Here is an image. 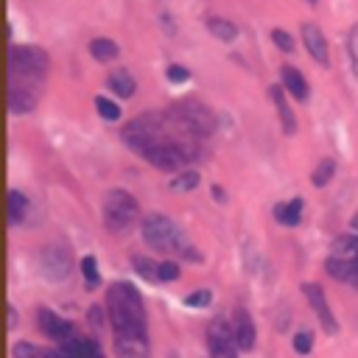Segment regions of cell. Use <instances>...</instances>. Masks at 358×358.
I'll return each instance as SVG.
<instances>
[{"label":"cell","mask_w":358,"mask_h":358,"mask_svg":"<svg viewBox=\"0 0 358 358\" xmlns=\"http://www.w3.org/2000/svg\"><path fill=\"white\" fill-rule=\"evenodd\" d=\"M81 274H84V282H87V288H98V285H101L98 260H95L92 255H84V257H81Z\"/></svg>","instance_id":"28"},{"label":"cell","mask_w":358,"mask_h":358,"mask_svg":"<svg viewBox=\"0 0 358 358\" xmlns=\"http://www.w3.org/2000/svg\"><path fill=\"white\" fill-rule=\"evenodd\" d=\"M28 218V199L20 190H8V224L20 227Z\"/></svg>","instance_id":"21"},{"label":"cell","mask_w":358,"mask_h":358,"mask_svg":"<svg viewBox=\"0 0 358 358\" xmlns=\"http://www.w3.org/2000/svg\"><path fill=\"white\" fill-rule=\"evenodd\" d=\"M302 45H305L308 56H310L316 64H322V67L330 64V48H327V39H324V34H322L319 25L302 22Z\"/></svg>","instance_id":"13"},{"label":"cell","mask_w":358,"mask_h":358,"mask_svg":"<svg viewBox=\"0 0 358 358\" xmlns=\"http://www.w3.org/2000/svg\"><path fill=\"white\" fill-rule=\"evenodd\" d=\"M95 109H98V115H101L103 120H117V117H120V106H117L115 101H109L106 95H98V98H95Z\"/></svg>","instance_id":"29"},{"label":"cell","mask_w":358,"mask_h":358,"mask_svg":"<svg viewBox=\"0 0 358 358\" xmlns=\"http://www.w3.org/2000/svg\"><path fill=\"white\" fill-rule=\"evenodd\" d=\"M294 350H296L299 355H308V352L313 350V336H310L308 330H299V333L294 336Z\"/></svg>","instance_id":"34"},{"label":"cell","mask_w":358,"mask_h":358,"mask_svg":"<svg viewBox=\"0 0 358 358\" xmlns=\"http://www.w3.org/2000/svg\"><path fill=\"white\" fill-rule=\"evenodd\" d=\"M210 302H213V291L210 288H199V291H193V294L185 296V305L187 308H207Z\"/></svg>","instance_id":"31"},{"label":"cell","mask_w":358,"mask_h":358,"mask_svg":"<svg viewBox=\"0 0 358 358\" xmlns=\"http://www.w3.org/2000/svg\"><path fill=\"white\" fill-rule=\"evenodd\" d=\"M207 350H210V358H238L241 347L235 341L232 324L224 316H215L207 324Z\"/></svg>","instance_id":"10"},{"label":"cell","mask_w":358,"mask_h":358,"mask_svg":"<svg viewBox=\"0 0 358 358\" xmlns=\"http://www.w3.org/2000/svg\"><path fill=\"white\" fill-rule=\"evenodd\" d=\"M137 215H140V207H137V199L123 190V187H115L106 193L103 199V224L109 232H129L134 224H137Z\"/></svg>","instance_id":"5"},{"label":"cell","mask_w":358,"mask_h":358,"mask_svg":"<svg viewBox=\"0 0 358 358\" xmlns=\"http://www.w3.org/2000/svg\"><path fill=\"white\" fill-rule=\"evenodd\" d=\"M347 56H350L352 73H355V78H358V25H352L350 34H347Z\"/></svg>","instance_id":"30"},{"label":"cell","mask_w":358,"mask_h":358,"mask_svg":"<svg viewBox=\"0 0 358 358\" xmlns=\"http://www.w3.org/2000/svg\"><path fill=\"white\" fill-rule=\"evenodd\" d=\"M271 39H274V45H277L282 53H291V50H294V39H291V34H288V31L274 28V31H271Z\"/></svg>","instance_id":"32"},{"label":"cell","mask_w":358,"mask_h":358,"mask_svg":"<svg viewBox=\"0 0 358 358\" xmlns=\"http://www.w3.org/2000/svg\"><path fill=\"white\" fill-rule=\"evenodd\" d=\"M333 173H336V159H333V157H322L319 165H316L313 173H310V182H313L316 187H324V185L333 179Z\"/></svg>","instance_id":"25"},{"label":"cell","mask_w":358,"mask_h":358,"mask_svg":"<svg viewBox=\"0 0 358 358\" xmlns=\"http://www.w3.org/2000/svg\"><path fill=\"white\" fill-rule=\"evenodd\" d=\"M305 3H316V0H305Z\"/></svg>","instance_id":"39"},{"label":"cell","mask_w":358,"mask_h":358,"mask_svg":"<svg viewBox=\"0 0 358 358\" xmlns=\"http://www.w3.org/2000/svg\"><path fill=\"white\" fill-rule=\"evenodd\" d=\"M106 84L117 98H131L134 90H137V84H134V78L126 67H112V73L106 76Z\"/></svg>","instance_id":"19"},{"label":"cell","mask_w":358,"mask_h":358,"mask_svg":"<svg viewBox=\"0 0 358 358\" xmlns=\"http://www.w3.org/2000/svg\"><path fill=\"white\" fill-rule=\"evenodd\" d=\"M123 143L159 171H185L201 159V140H196L171 109H148L123 126Z\"/></svg>","instance_id":"1"},{"label":"cell","mask_w":358,"mask_h":358,"mask_svg":"<svg viewBox=\"0 0 358 358\" xmlns=\"http://www.w3.org/2000/svg\"><path fill=\"white\" fill-rule=\"evenodd\" d=\"M268 98H271V101H274V106H277V115H280L282 131H285V134H294V131H296V117H294V112H291V106H288L285 87L271 84V87H268Z\"/></svg>","instance_id":"16"},{"label":"cell","mask_w":358,"mask_h":358,"mask_svg":"<svg viewBox=\"0 0 358 358\" xmlns=\"http://www.w3.org/2000/svg\"><path fill=\"white\" fill-rule=\"evenodd\" d=\"M140 232H143V241L159 252H173V255H182L187 260H201V255L193 249L187 232L168 215L162 213H151L143 224H140Z\"/></svg>","instance_id":"3"},{"label":"cell","mask_w":358,"mask_h":358,"mask_svg":"<svg viewBox=\"0 0 358 358\" xmlns=\"http://www.w3.org/2000/svg\"><path fill=\"white\" fill-rule=\"evenodd\" d=\"M324 268L333 280L350 282L358 291V238L355 235H341L333 241V249L324 260Z\"/></svg>","instance_id":"4"},{"label":"cell","mask_w":358,"mask_h":358,"mask_svg":"<svg viewBox=\"0 0 358 358\" xmlns=\"http://www.w3.org/2000/svg\"><path fill=\"white\" fill-rule=\"evenodd\" d=\"M165 76H168V81H171V84H182V81H187V78H190V70H187V67H182V64H168Z\"/></svg>","instance_id":"35"},{"label":"cell","mask_w":358,"mask_h":358,"mask_svg":"<svg viewBox=\"0 0 358 358\" xmlns=\"http://www.w3.org/2000/svg\"><path fill=\"white\" fill-rule=\"evenodd\" d=\"M302 291H305V299H308V305L313 308L319 324L324 327V333H338V322H336V316H333V310H330V305H327V296H324L322 285H316V282H305Z\"/></svg>","instance_id":"11"},{"label":"cell","mask_w":358,"mask_h":358,"mask_svg":"<svg viewBox=\"0 0 358 358\" xmlns=\"http://www.w3.org/2000/svg\"><path fill=\"white\" fill-rule=\"evenodd\" d=\"M36 322H39V330H42L48 338L59 341V344L76 336V330H73V322L62 319V316H59L56 310H50V308H39V313H36Z\"/></svg>","instance_id":"12"},{"label":"cell","mask_w":358,"mask_h":358,"mask_svg":"<svg viewBox=\"0 0 358 358\" xmlns=\"http://www.w3.org/2000/svg\"><path fill=\"white\" fill-rule=\"evenodd\" d=\"M90 53H92V59H98V62H112V59L117 56V45H115L112 39H106V36H98V39L90 42Z\"/></svg>","instance_id":"24"},{"label":"cell","mask_w":358,"mask_h":358,"mask_svg":"<svg viewBox=\"0 0 358 358\" xmlns=\"http://www.w3.org/2000/svg\"><path fill=\"white\" fill-rule=\"evenodd\" d=\"M36 263H39V271L45 280L50 282H62L70 277V268H73V257H70V249L67 246H59V243H48L39 249L36 255Z\"/></svg>","instance_id":"8"},{"label":"cell","mask_w":358,"mask_h":358,"mask_svg":"<svg viewBox=\"0 0 358 358\" xmlns=\"http://www.w3.org/2000/svg\"><path fill=\"white\" fill-rule=\"evenodd\" d=\"M274 218L282 224V227H296L302 221V199H291V201H280L274 204Z\"/></svg>","instance_id":"20"},{"label":"cell","mask_w":358,"mask_h":358,"mask_svg":"<svg viewBox=\"0 0 358 358\" xmlns=\"http://www.w3.org/2000/svg\"><path fill=\"white\" fill-rule=\"evenodd\" d=\"M117 358H148V338L140 336H115Z\"/></svg>","instance_id":"17"},{"label":"cell","mask_w":358,"mask_h":358,"mask_svg":"<svg viewBox=\"0 0 358 358\" xmlns=\"http://www.w3.org/2000/svg\"><path fill=\"white\" fill-rule=\"evenodd\" d=\"M17 324V310H14V305H8V327H14Z\"/></svg>","instance_id":"37"},{"label":"cell","mask_w":358,"mask_h":358,"mask_svg":"<svg viewBox=\"0 0 358 358\" xmlns=\"http://www.w3.org/2000/svg\"><path fill=\"white\" fill-rule=\"evenodd\" d=\"M207 28H210V34H213L215 39H221V42H232V39L238 36L235 22H229V20H224V17H207Z\"/></svg>","instance_id":"23"},{"label":"cell","mask_w":358,"mask_h":358,"mask_svg":"<svg viewBox=\"0 0 358 358\" xmlns=\"http://www.w3.org/2000/svg\"><path fill=\"white\" fill-rule=\"evenodd\" d=\"M131 266H134V271L143 280H148V282H157L159 280V263H154V260H148L143 255H131Z\"/></svg>","instance_id":"26"},{"label":"cell","mask_w":358,"mask_h":358,"mask_svg":"<svg viewBox=\"0 0 358 358\" xmlns=\"http://www.w3.org/2000/svg\"><path fill=\"white\" fill-rule=\"evenodd\" d=\"M179 274H182L179 263H173V260H162V263H159V280H162V282L179 280Z\"/></svg>","instance_id":"33"},{"label":"cell","mask_w":358,"mask_h":358,"mask_svg":"<svg viewBox=\"0 0 358 358\" xmlns=\"http://www.w3.org/2000/svg\"><path fill=\"white\" fill-rule=\"evenodd\" d=\"M280 78H282L285 92H291V98H296V101H308V81H305V76H302L296 67L282 64V67H280Z\"/></svg>","instance_id":"18"},{"label":"cell","mask_w":358,"mask_h":358,"mask_svg":"<svg viewBox=\"0 0 358 358\" xmlns=\"http://www.w3.org/2000/svg\"><path fill=\"white\" fill-rule=\"evenodd\" d=\"M199 179H201V176H199L196 171H187V168H185V171H176V176L171 179V190H176V193L193 190V187L199 185Z\"/></svg>","instance_id":"27"},{"label":"cell","mask_w":358,"mask_h":358,"mask_svg":"<svg viewBox=\"0 0 358 358\" xmlns=\"http://www.w3.org/2000/svg\"><path fill=\"white\" fill-rule=\"evenodd\" d=\"M106 319L115 336L148 338V316L140 291L131 282H112L106 291Z\"/></svg>","instance_id":"2"},{"label":"cell","mask_w":358,"mask_h":358,"mask_svg":"<svg viewBox=\"0 0 358 358\" xmlns=\"http://www.w3.org/2000/svg\"><path fill=\"white\" fill-rule=\"evenodd\" d=\"M229 324H232V333H235L238 347H241V350H252V347H255V338H257V330H255V322H252L249 310H246V308H235Z\"/></svg>","instance_id":"15"},{"label":"cell","mask_w":358,"mask_h":358,"mask_svg":"<svg viewBox=\"0 0 358 358\" xmlns=\"http://www.w3.org/2000/svg\"><path fill=\"white\" fill-rule=\"evenodd\" d=\"M48 64H50V59L39 45H11L8 48V76L45 81Z\"/></svg>","instance_id":"7"},{"label":"cell","mask_w":358,"mask_h":358,"mask_svg":"<svg viewBox=\"0 0 358 358\" xmlns=\"http://www.w3.org/2000/svg\"><path fill=\"white\" fill-rule=\"evenodd\" d=\"M45 81H31V78H17L8 76V109L11 115H28L39 103Z\"/></svg>","instance_id":"9"},{"label":"cell","mask_w":358,"mask_h":358,"mask_svg":"<svg viewBox=\"0 0 358 358\" xmlns=\"http://www.w3.org/2000/svg\"><path fill=\"white\" fill-rule=\"evenodd\" d=\"M59 358H103V350L90 336H73L59 344Z\"/></svg>","instance_id":"14"},{"label":"cell","mask_w":358,"mask_h":358,"mask_svg":"<svg viewBox=\"0 0 358 358\" xmlns=\"http://www.w3.org/2000/svg\"><path fill=\"white\" fill-rule=\"evenodd\" d=\"M171 115L196 137V140H210L215 134V115L207 103L196 101V98H185V101H176L173 106H168Z\"/></svg>","instance_id":"6"},{"label":"cell","mask_w":358,"mask_h":358,"mask_svg":"<svg viewBox=\"0 0 358 358\" xmlns=\"http://www.w3.org/2000/svg\"><path fill=\"white\" fill-rule=\"evenodd\" d=\"M213 199H215L218 204H224V201H227V193L221 190V185H213Z\"/></svg>","instance_id":"36"},{"label":"cell","mask_w":358,"mask_h":358,"mask_svg":"<svg viewBox=\"0 0 358 358\" xmlns=\"http://www.w3.org/2000/svg\"><path fill=\"white\" fill-rule=\"evenodd\" d=\"M11 355L14 358H59L56 350H45L39 344H31V341H17L11 347Z\"/></svg>","instance_id":"22"},{"label":"cell","mask_w":358,"mask_h":358,"mask_svg":"<svg viewBox=\"0 0 358 358\" xmlns=\"http://www.w3.org/2000/svg\"><path fill=\"white\" fill-rule=\"evenodd\" d=\"M352 227H355V229H358V213H355V215H352Z\"/></svg>","instance_id":"38"}]
</instances>
